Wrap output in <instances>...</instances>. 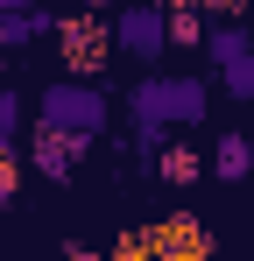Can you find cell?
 Returning <instances> with one entry per match:
<instances>
[{"label": "cell", "mask_w": 254, "mask_h": 261, "mask_svg": "<svg viewBox=\"0 0 254 261\" xmlns=\"http://www.w3.org/2000/svg\"><path fill=\"white\" fill-rule=\"evenodd\" d=\"M127 113H134V127H198L212 113V92L205 78H141L127 92Z\"/></svg>", "instance_id": "obj_1"}, {"label": "cell", "mask_w": 254, "mask_h": 261, "mask_svg": "<svg viewBox=\"0 0 254 261\" xmlns=\"http://www.w3.org/2000/svg\"><path fill=\"white\" fill-rule=\"evenodd\" d=\"M42 127H64V134H85V141H92V134L106 127V120H113V106H106V92L92 85V78H57V85L42 92Z\"/></svg>", "instance_id": "obj_2"}, {"label": "cell", "mask_w": 254, "mask_h": 261, "mask_svg": "<svg viewBox=\"0 0 254 261\" xmlns=\"http://www.w3.org/2000/svg\"><path fill=\"white\" fill-rule=\"evenodd\" d=\"M163 49H169V7L163 0H120V14H113V57L156 64Z\"/></svg>", "instance_id": "obj_3"}, {"label": "cell", "mask_w": 254, "mask_h": 261, "mask_svg": "<svg viewBox=\"0 0 254 261\" xmlns=\"http://www.w3.org/2000/svg\"><path fill=\"white\" fill-rule=\"evenodd\" d=\"M120 254H212V233L198 226V219H163L156 233H134V240H120Z\"/></svg>", "instance_id": "obj_4"}, {"label": "cell", "mask_w": 254, "mask_h": 261, "mask_svg": "<svg viewBox=\"0 0 254 261\" xmlns=\"http://www.w3.org/2000/svg\"><path fill=\"white\" fill-rule=\"evenodd\" d=\"M57 43H64V57H71V71L92 78V71L113 57V29H99V21H57Z\"/></svg>", "instance_id": "obj_5"}, {"label": "cell", "mask_w": 254, "mask_h": 261, "mask_svg": "<svg viewBox=\"0 0 254 261\" xmlns=\"http://www.w3.org/2000/svg\"><path fill=\"white\" fill-rule=\"evenodd\" d=\"M85 155V134H64V127H42L36 134V170L42 176H71Z\"/></svg>", "instance_id": "obj_6"}, {"label": "cell", "mask_w": 254, "mask_h": 261, "mask_svg": "<svg viewBox=\"0 0 254 261\" xmlns=\"http://www.w3.org/2000/svg\"><path fill=\"white\" fill-rule=\"evenodd\" d=\"M205 170L219 176V184H240V176H254V141H247V134H219Z\"/></svg>", "instance_id": "obj_7"}, {"label": "cell", "mask_w": 254, "mask_h": 261, "mask_svg": "<svg viewBox=\"0 0 254 261\" xmlns=\"http://www.w3.org/2000/svg\"><path fill=\"white\" fill-rule=\"evenodd\" d=\"M148 170L163 176V184H198V176H205V155H198V148H184V141H163Z\"/></svg>", "instance_id": "obj_8"}, {"label": "cell", "mask_w": 254, "mask_h": 261, "mask_svg": "<svg viewBox=\"0 0 254 261\" xmlns=\"http://www.w3.org/2000/svg\"><path fill=\"white\" fill-rule=\"evenodd\" d=\"M205 49H212V64L226 71L233 57H247V49H254V36L240 29V21H212V29H205Z\"/></svg>", "instance_id": "obj_9"}, {"label": "cell", "mask_w": 254, "mask_h": 261, "mask_svg": "<svg viewBox=\"0 0 254 261\" xmlns=\"http://www.w3.org/2000/svg\"><path fill=\"white\" fill-rule=\"evenodd\" d=\"M42 29H49L42 7H0V36H7V49H21L29 36H42Z\"/></svg>", "instance_id": "obj_10"}, {"label": "cell", "mask_w": 254, "mask_h": 261, "mask_svg": "<svg viewBox=\"0 0 254 261\" xmlns=\"http://www.w3.org/2000/svg\"><path fill=\"white\" fill-rule=\"evenodd\" d=\"M169 43H205V14L191 0H169Z\"/></svg>", "instance_id": "obj_11"}, {"label": "cell", "mask_w": 254, "mask_h": 261, "mask_svg": "<svg viewBox=\"0 0 254 261\" xmlns=\"http://www.w3.org/2000/svg\"><path fill=\"white\" fill-rule=\"evenodd\" d=\"M219 78H226V92H233V99H247V106H254V49H247V57H233Z\"/></svg>", "instance_id": "obj_12"}, {"label": "cell", "mask_w": 254, "mask_h": 261, "mask_svg": "<svg viewBox=\"0 0 254 261\" xmlns=\"http://www.w3.org/2000/svg\"><path fill=\"white\" fill-rule=\"evenodd\" d=\"M14 184H21V170H14V141H0V212L14 205Z\"/></svg>", "instance_id": "obj_13"}, {"label": "cell", "mask_w": 254, "mask_h": 261, "mask_svg": "<svg viewBox=\"0 0 254 261\" xmlns=\"http://www.w3.org/2000/svg\"><path fill=\"white\" fill-rule=\"evenodd\" d=\"M14 127H21V106H14V92H0V141H14Z\"/></svg>", "instance_id": "obj_14"}, {"label": "cell", "mask_w": 254, "mask_h": 261, "mask_svg": "<svg viewBox=\"0 0 254 261\" xmlns=\"http://www.w3.org/2000/svg\"><path fill=\"white\" fill-rule=\"evenodd\" d=\"M92 7H120V0H92Z\"/></svg>", "instance_id": "obj_15"}, {"label": "cell", "mask_w": 254, "mask_h": 261, "mask_svg": "<svg viewBox=\"0 0 254 261\" xmlns=\"http://www.w3.org/2000/svg\"><path fill=\"white\" fill-rule=\"evenodd\" d=\"M0 57H7V36H0Z\"/></svg>", "instance_id": "obj_16"}]
</instances>
